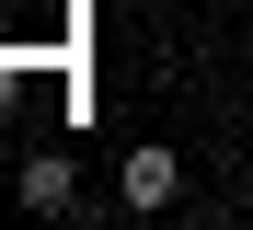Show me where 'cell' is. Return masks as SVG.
Instances as JSON below:
<instances>
[{
    "label": "cell",
    "instance_id": "6da1fadb",
    "mask_svg": "<svg viewBox=\"0 0 253 230\" xmlns=\"http://www.w3.org/2000/svg\"><path fill=\"white\" fill-rule=\"evenodd\" d=\"M23 207H35V219H69V207H81V161L35 150V161H23Z\"/></svg>",
    "mask_w": 253,
    "mask_h": 230
},
{
    "label": "cell",
    "instance_id": "7a4b0ae2",
    "mask_svg": "<svg viewBox=\"0 0 253 230\" xmlns=\"http://www.w3.org/2000/svg\"><path fill=\"white\" fill-rule=\"evenodd\" d=\"M115 184H126V207H173V196H184V161H173V150H126Z\"/></svg>",
    "mask_w": 253,
    "mask_h": 230
},
{
    "label": "cell",
    "instance_id": "3957f363",
    "mask_svg": "<svg viewBox=\"0 0 253 230\" xmlns=\"http://www.w3.org/2000/svg\"><path fill=\"white\" fill-rule=\"evenodd\" d=\"M12 92H23V69H12V58H0V115H12Z\"/></svg>",
    "mask_w": 253,
    "mask_h": 230
}]
</instances>
